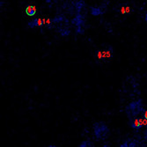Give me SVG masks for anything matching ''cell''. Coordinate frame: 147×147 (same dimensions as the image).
<instances>
[{"label":"cell","instance_id":"3957f363","mask_svg":"<svg viewBox=\"0 0 147 147\" xmlns=\"http://www.w3.org/2000/svg\"><path fill=\"white\" fill-rule=\"evenodd\" d=\"M71 24L75 26L76 33L83 34L86 29V19L83 13H76L74 18L71 20Z\"/></svg>","mask_w":147,"mask_h":147},{"label":"cell","instance_id":"8992f818","mask_svg":"<svg viewBox=\"0 0 147 147\" xmlns=\"http://www.w3.org/2000/svg\"><path fill=\"white\" fill-rule=\"evenodd\" d=\"M144 125H147V122L144 119V117H137L130 120V126L135 129H139Z\"/></svg>","mask_w":147,"mask_h":147},{"label":"cell","instance_id":"277c9868","mask_svg":"<svg viewBox=\"0 0 147 147\" xmlns=\"http://www.w3.org/2000/svg\"><path fill=\"white\" fill-rule=\"evenodd\" d=\"M50 25L52 26H55L57 31H58L62 28H69V20L64 15L59 14V15H57L53 18V20L50 22Z\"/></svg>","mask_w":147,"mask_h":147},{"label":"cell","instance_id":"9a60e30c","mask_svg":"<svg viewBox=\"0 0 147 147\" xmlns=\"http://www.w3.org/2000/svg\"><path fill=\"white\" fill-rule=\"evenodd\" d=\"M143 117H144V119L145 120V121L147 122V111H146V110L144 111V113H143Z\"/></svg>","mask_w":147,"mask_h":147},{"label":"cell","instance_id":"4fadbf2b","mask_svg":"<svg viewBox=\"0 0 147 147\" xmlns=\"http://www.w3.org/2000/svg\"><path fill=\"white\" fill-rule=\"evenodd\" d=\"M78 147H95L93 143L90 140H84L80 143V144L78 145Z\"/></svg>","mask_w":147,"mask_h":147},{"label":"cell","instance_id":"52a82bcc","mask_svg":"<svg viewBox=\"0 0 147 147\" xmlns=\"http://www.w3.org/2000/svg\"><path fill=\"white\" fill-rule=\"evenodd\" d=\"M98 56L100 60L108 61V59H111L113 57V51H112V49L111 50H108V49L100 50L98 52Z\"/></svg>","mask_w":147,"mask_h":147},{"label":"cell","instance_id":"ba28073f","mask_svg":"<svg viewBox=\"0 0 147 147\" xmlns=\"http://www.w3.org/2000/svg\"><path fill=\"white\" fill-rule=\"evenodd\" d=\"M71 5H73L76 13H82L84 11V8L86 7V3L83 0H80V1H72Z\"/></svg>","mask_w":147,"mask_h":147},{"label":"cell","instance_id":"7c38bea8","mask_svg":"<svg viewBox=\"0 0 147 147\" xmlns=\"http://www.w3.org/2000/svg\"><path fill=\"white\" fill-rule=\"evenodd\" d=\"M62 36H63V37H67V36H69L70 35V34H71V30H70V28H62V29H60V30H58L57 31Z\"/></svg>","mask_w":147,"mask_h":147},{"label":"cell","instance_id":"30bf717a","mask_svg":"<svg viewBox=\"0 0 147 147\" xmlns=\"http://www.w3.org/2000/svg\"><path fill=\"white\" fill-rule=\"evenodd\" d=\"M129 147H146L145 144L143 143L142 141L134 139V140H131L129 144Z\"/></svg>","mask_w":147,"mask_h":147},{"label":"cell","instance_id":"2e32d148","mask_svg":"<svg viewBox=\"0 0 147 147\" xmlns=\"http://www.w3.org/2000/svg\"><path fill=\"white\" fill-rule=\"evenodd\" d=\"M144 140L147 142V129H145L144 132Z\"/></svg>","mask_w":147,"mask_h":147},{"label":"cell","instance_id":"8fae6325","mask_svg":"<svg viewBox=\"0 0 147 147\" xmlns=\"http://www.w3.org/2000/svg\"><path fill=\"white\" fill-rule=\"evenodd\" d=\"M26 13L28 16H34L36 13V8L34 5H28L26 8Z\"/></svg>","mask_w":147,"mask_h":147},{"label":"cell","instance_id":"e0dca14e","mask_svg":"<svg viewBox=\"0 0 147 147\" xmlns=\"http://www.w3.org/2000/svg\"><path fill=\"white\" fill-rule=\"evenodd\" d=\"M48 147H60V146H57V145H55V144H49Z\"/></svg>","mask_w":147,"mask_h":147},{"label":"cell","instance_id":"ac0fdd59","mask_svg":"<svg viewBox=\"0 0 147 147\" xmlns=\"http://www.w3.org/2000/svg\"><path fill=\"white\" fill-rule=\"evenodd\" d=\"M144 20H145V22L147 23V13L145 14V17H144Z\"/></svg>","mask_w":147,"mask_h":147},{"label":"cell","instance_id":"5bb4252c","mask_svg":"<svg viewBox=\"0 0 147 147\" xmlns=\"http://www.w3.org/2000/svg\"><path fill=\"white\" fill-rule=\"evenodd\" d=\"M129 142H130V141L127 140V141H125L123 144H122L120 145L119 147H129Z\"/></svg>","mask_w":147,"mask_h":147},{"label":"cell","instance_id":"9c48e42d","mask_svg":"<svg viewBox=\"0 0 147 147\" xmlns=\"http://www.w3.org/2000/svg\"><path fill=\"white\" fill-rule=\"evenodd\" d=\"M43 25H44V20L38 19V18H35L28 23V26L30 28H38V26H42Z\"/></svg>","mask_w":147,"mask_h":147},{"label":"cell","instance_id":"6da1fadb","mask_svg":"<svg viewBox=\"0 0 147 147\" xmlns=\"http://www.w3.org/2000/svg\"><path fill=\"white\" fill-rule=\"evenodd\" d=\"M144 110L145 109L144 108L143 100L141 99L130 102L125 109V112L129 120L138 117V115L140 114H143Z\"/></svg>","mask_w":147,"mask_h":147},{"label":"cell","instance_id":"5b68a950","mask_svg":"<svg viewBox=\"0 0 147 147\" xmlns=\"http://www.w3.org/2000/svg\"><path fill=\"white\" fill-rule=\"evenodd\" d=\"M108 10V5L106 4H101L99 6H92L90 7V12L92 16H100L102 15Z\"/></svg>","mask_w":147,"mask_h":147},{"label":"cell","instance_id":"7a4b0ae2","mask_svg":"<svg viewBox=\"0 0 147 147\" xmlns=\"http://www.w3.org/2000/svg\"><path fill=\"white\" fill-rule=\"evenodd\" d=\"M93 133L98 140H105L109 135V128L104 122H96L93 123Z\"/></svg>","mask_w":147,"mask_h":147},{"label":"cell","instance_id":"d6986e66","mask_svg":"<svg viewBox=\"0 0 147 147\" xmlns=\"http://www.w3.org/2000/svg\"><path fill=\"white\" fill-rule=\"evenodd\" d=\"M103 147H109V146L108 144H104V145H103Z\"/></svg>","mask_w":147,"mask_h":147}]
</instances>
